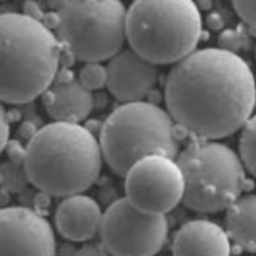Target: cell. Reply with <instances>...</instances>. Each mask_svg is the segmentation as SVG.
Wrapping results in <instances>:
<instances>
[{
	"label": "cell",
	"mask_w": 256,
	"mask_h": 256,
	"mask_svg": "<svg viewBox=\"0 0 256 256\" xmlns=\"http://www.w3.org/2000/svg\"><path fill=\"white\" fill-rule=\"evenodd\" d=\"M164 100L182 130L198 140L218 141L242 130L254 116L255 76L237 52L198 49L173 66Z\"/></svg>",
	"instance_id": "6da1fadb"
},
{
	"label": "cell",
	"mask_w": 256,
	"mask_h": 256,
	"mask_svg": "<svg viewBox=\"0 0 256 256\" xmlns=\"http://www.w3.org/2000/svg\"><path fill=\"white\" fill-rule=\"evenodd\" d=\"M24 150L27 180L48 195L63 198L90 188L104 160L99 140L78 123H49L35 132Z\"/></svg>",
	"instance_id": "7a4b0ae2"
},
{
	"label": "cell",
	"mask_w": 256,
	"mask_h": 256,
	"mask_svg": "<svg viewBox=\"0 0 256 256\" xmlns=\"http://www.w3.org/2000/svg\"><path fill=\"white\" fill-rule=\"evenodd\" d=\"M62 44L40 20L0 14V102L27 104L52 88L60 66Z\"/></svg>",
	"instance_id": "3957f363"
},
{
	"label": "cell",
	"mask_w": 256,
	"mask_h": 256,
	"mask_svg": "<svg viewBox=\"0 0 256 256\" xmlns=\"http://www.w3.org/2000/svg\"><path fill=\"white\" fill-rule=\"evenodd\" d=\"M201 35L200 9L191 0H137L127 8L128 48L155 66L184 60Z\"/></svg>",
	"instance_id": "277c9868"
},
{
	"label": "cell",
	"mask_w": 256,
	"mask_h": 256,
	"mask_svg": "<svg viewBox=\"0 0 256 256\" xmlns=\"http://www.w3.org/2000/svg\"><path fill=\"white\" fill-rule=\"evenodd\" d=\"M102 159L126 177L137 162L152 155L176 158L180 152L176 123L166 109L148 102L122 104L102 123L99 137Z\"/></svg>",
	"instance_id": "5b68a950"
},
{
	"label": "cell",
	"mask_w": 256,
	"mask_h": 256,
	"mask_svg": "<svg viewBox=\"0 0 256 256\" xmlns=\"http://www.w3.org/2000/svg\"><path fill=\"white\" fill-rule=\"evenodd\" d=\"M177 163L184 180L182 202L192 212L212 214L227 210L248 188L240 155L218 141L190 144L180 150Z\"/></svg>",
	"instance_id": "8992f818"
},
{
	"label": "cell",
	"mask_w": 256,
	"mask_h": 256,
	"mask_svg": "<svg viewBox=\"0 0 256 256\" xmlns=\"http://www.w3.org/2000/svg\"><path fill=\"white\" fill-rule=\"evenodd\" d=\"M127 8L120 0L64 2L56 12V38L84 63L110 60L124 49Z\"/></svg>",
	"instance_id": "52a82bcc"
},
{
	"label": "cell",
	"mask_w": 256,
	"mask_h": 256,
	"mask_svg": "<svg viewBox=\"0 0 256 256\" xmlns=\"http://www.w3.org/2000/svg\"><path fill=\"white\" fill-rule=\"evenodd\" d=\"M168 219L137 209L126 198L105 210L100 237L113 256H155L168 238Z\"/></svg>",
	"instance_id": "ba28073f"
},
{
	"label": "cell",
	"mask_w": 256,
	"mask_h": 256,
	"mask_svg": "<svg viewBox=\"0 0 256 256\" xmlns=\"http://www.w3.org/2000/svg\"><path fill=\"white\" fill-rule=\"evenodd\" d=\"M124 178L126 198L148 214L166 216L184 200L182 170L176 159L166 155L144 158Z\"/></svg>",
	"instance_id": "9c48e42d"
},
{
	"label": "cell",
	"mask_w": 256,
	"mask_h": 256,
	"mask_svg": "<svg viewBox=\"0 0 256 256\" xmlns=\"http://www.w3.org/2000/svg\"><path fill=\"white\" fill-rule=\"evenodd\" d=\"M52 224L35 210L9 206L0 210V256H56Z\"/></svg>",
	"instance_id": "30bf717a"
},
{
	"label": "cell",
	"mask_w": 256,
	"mask_h": 256,
	"mask_svg": "<svg viewBox=\"0 0 256 256\" xmlns=\"http://www.w3.org/2000/svg\"><path fill=\"white\" fill-rule=\"evenodd\" d=\"M106 88L123 104L144 102L159 80L158 66L127 48L106 63Z\"/></svg>",
	"instance_id": "8fae6325"
},
{
	"label": "cell",
	"mask_w": 256,
	"mask_h": 256,
	"mask_svg": "<svg viewBox=\"0 0 256 256\" xmlns=\"http://www.w3.org/2000/svg\"><path fill=\"white\" fill-rule=\"evenodd\" d=\"M102 216L99 202L80 194L64 198L56 210V227L62 237L74 242H86L100 233Z\"/></svg>",
	"instance_id": "7c38bea8"
},
{
	"label": "cell",
	"mask_w": 256,
	"mask_h": 256,
	"mask_svg": "<svg viewBox=\"0 0 256 256\" xmlns=\"http://www.w3.org/2000/svg\"><path fill=\"white\" fill-rule=\"evenodd\" d=\"M173 256H230V240L224 228L206 219L186 222L176 232Z\"/></svg>",
	"instance_id": "4fadbf2b"
},
{
	"label": "cell",
	"mask_w": 256,
	"mask_h": 256,
	"mask_svg": "<svg viewBox=\"0 0 256 256\" xmlns=\"http://www.w3.org/2000/svg\"><path fill=\"white\" fill-rule=\"evenodd\" d=\"M48 114L54 122L81 123L94 108L92 92L84 88L78 78L56 81L42 94Z\"/></svg>",
	"instance_id": "5bb4252c"
},
{
	"label": "cell",
	"mask_w": 256,
	"mask_h": 256,
	"mask_svg": "<svg viewBox=\"0 0 256 256\" xmlns=\"http://www.w3.org/2000/svg\"><path fill=\"white\" fill-rule=\"evenodd\" d=\"M224 230L238 248L256 252V194L240 196L226 210Z\"/></svg>",
	"instance_id": "9a60e30c"
},
{
	"label": "cell",
	"mask_w": 256,
	"mask_h": 256,
	"mask_svg": "<svg viewBox=\"0 0 256 256\" xmlns=\"http://www.w3.org/2000/svg\"><path fill=\"white\" fill-rule=\"evenodd\" d=\"M238 148V155L246 172L256 178V113L241 130Z\"/></svg>",
	"instance_id": "2e32d148"
},
{
	"label": "cell",
	"mask_w": 256,
	"mask_h": 256,
	"mask_svg": "<svg viewBox=\"0 0 256 256\" xmlns=\"http://www.w3.org/2000/svg\"><path fill=\"white\" fill-rule=\"evenodd\" d=\"M78 81L91 92L105 88L108 81L106 66H102V63H84V67L80 70Z\"/></svg>",
	"instance_id": "e0dca14e"
},
{
	"label": "cell",
	"mask_w": 256,
	"mask_h": 256,
	"mask_svg": "<svg viewBox=\"0 0 256 256\" xmlns=\"http://www.w3.org/2000/svg\"><path fill=\"white\" fill-rule=\"evenodd\" d=\"M232 6L244 22L256 28V2H233Z\"/></svg>",
	"instance_id": "ac0fdd59"
},
{
	"label": "cell",
	"mask_w": 256,
	"mask_h": 256,
	"mask_svg": "<svg viewBox=\"0 0 256 256\" xmlns=\"http://www.w3.org/2000/svg\"><path fill=\"white\" fill-rule=\"evenodd\" d=\"M9 138V120L3 102H0V154L8 145Z\"/></svg>",
	"instance_id": "d6986e66"
},
{
	"label": "cell",
	"mask_w": 256,
	"mask_h": 256,
	"mask_svg": "<svg viewBox=\"0 0 256 256\" xmlns=\"http://www.w3.org/2000/svg\"><path fill=\"white\" fill-rule=\"evenodd\" d=\"M220 45L222 49L236 52V50L238 49L240 45H241V41H240V38L236 32H233L232 30H228V31H226L223 35L220 36Z\"/></svg>",
	"instance_id": "ffe728a7"
},
{
	"label": "cell",
	"mask_w": 256,
	"mask_h": 256,
	"mask_svg": "<svg viewBox=\"0 0 256 256\" xmlns=\"http://www.w3.org/2000/svg\"><path fill=\"white\" fill-rule=\"evenodd\" d=\"M73 256H113L110 252H109L106 248L102 246V244H84L81 248L74 252Z\"/></svg>",
	"instance_id": "44dd1931"
},
{
	"label": "cell",
	"mask_w": 256,
	"mask_h": 256,
	"mask_svg": "<svg viewBox=\"0 0 256 256\" xmlns=\"http://www.w3.org/2000/svg\"><path fill=\"white\" fill-rule=\"evenodd\" d=\"M255 58H256V46H255Z\"/></svg>",
	"instance_id": "7402d4cb"
},
{
	"label": "cell",
	"mask_w": 256,
	"mask_h": 256,
	"mask_svg": "<svg viewBox=\"0 0 256 256\" xmlns=\"http://www.w3.org/2000/svg\"><path fill=\"white\" fill-rule=\"evenodd\" d=\"M255 108H256V106H255Z\"/></svg>",
	"instance_id": "603a6c76"
}]
</instances>
